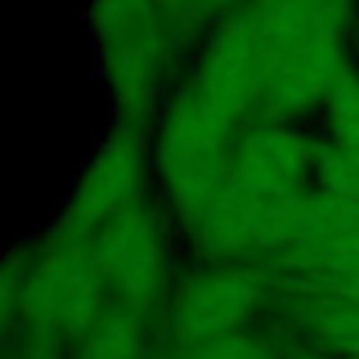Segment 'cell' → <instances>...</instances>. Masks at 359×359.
Masks as SVG:
<instances>
[{
  "label": "cell",
  "instance_id": "1",
  "mask_svg": "<svg viewBox=\"0 0 359 359\" xmlns=\"http://www.w3.org/2000/svg\"><path fill=\"white\" fill-rule=\"evenodd\" d=\"M272 56L244 8L194 53L154 132L151 160L163 194L191 233L222 194L233 151L261 121Z\"/></svg>",
  "mask_w": 359,
  "mask_h": 359
},
{
  "label": "cell",
  "instance_id": "2",
  "mask_svg": "<svg viewBox=\"0 0 359 359\" xmlns=\"http://www.w3.org/2000/svg\"><path fill=\"white\" fill-rule=\"evenodd\" d=\"M87 17L115 121L151 135L196 48L160 0H90Z\"/></svg>",
  "mask_w": 359,
  "mask_h": 359
},
{
  "label": "cell",
  "instance_id": "3",
  "mask_svg": "<svg viewBox=\"0 0 359 359\" xmlns=\"http://www.w3.org/2000/svg\"><path fill=\"white\" fill-rule=\"evenodd\" d=\"M90 238L48 233L8 255L3 269L6 337L31 334L70 348L109 306Z\"/></svg>",
  "mask_w": 359,
  "mask_h": 359
},
{
  "label": "cell",
  "instance_id": "4",
  "mask_svg": "<svg viewBox=\"0 0 359 359\" xmlns=\"http://www.w3.org/2000/svg\"><path fill=\"white\" fill-rule=\"evenodd\" d=\"M109 300L146 320L160 337L171 303L168 238L151 196L121 210L95 236H90Z\"/></svg>",
  "mask_w": 359,
  "mask_h": 359
},
{
  "label": "cell",
  "instance_id": "5",
  "mask_svg": "<svg viewBox=\"0 0 359 359\" xmlns=\"http://www.w3.org/2000/svg\"><path fill=\"white\" fill-rule=\"evenodd\" d=\"M278 275L269 264H205L171 292L163 328L165 351L241 334L272 306Z\"/></svg>",
  "mask_w": 359,
  "mask_h": 359
},
{
  "label": "cell",
  "instance_id": "6",
  "mask_svg": "<svg viewBox=\"0 0 359 359\" xmlns=\"http://www.w3.org/2000/svg\"><path fill=\"white\" fill-rule=\"evenodd\" d=\"M151 168V135L115 121L50 230L73 238L95 236L121 210L149 196Z\"/></svg>",
  "mask_w": 359,
  "mask_h": 359
},
{
  "label": "cell",
  "instance_id": "7",
  "mask_svg": "<svg viewBox=\"0 0 359 359\" xmlns=\"http://www.w3.org/2000/svg\"><path fill=\"white\" fill-rule=\"evenodd\" d=\"M241 8L255 22L275 67L292 50L317 42H348L356 0H247Z\"/></svg>",
  "mask_w": 359,
  "mask_h": 359
},
{
  "label": "cell",
  "instance_id": "8",
  "mask_svg": "<svg viewBox=\"0 0 359 359\" xmlns=\"http://www.w3.org/2000/svg\"><path fill=\"white\" fill-rule=\"evenodd\" d=\"M272 309L280 317L286 334L294 337L306 353L323 359L359 356V306L275 283Z\"/></svg>",
  "mask_w": 359,
  "mask_h": 359
},
{
  "label": "cell",
  "instance_id": "9",
  "mask_svg": "<svg viewBox=\"0 0 359 359\" xmlns=\"http://www.w3.org/2000/svg\"><path fill=\"white\" fill-rule=\"evenodd\" d=\"M280 278L325 283L359 275V213L342 219L314 241L286 250L269 264Z\"/></svg>",
  "mask_w": 359,
  "mask_h": 359
},
{
  "label": "cell",
  "instance_id": "10",
  "mask_svg": "<svg viewBox=\"0 0 359 359\" xmlns=\"http://www.w3.org/2000/svg\"><path fill=\"white\" fill-rule=\"evenodd\" d=\"M154 337L160 334L146 320L109 303L107 311L65 351V359H160L154 356Z\"/></svg>",
  "mask_w": 359,
  "mask_h": 359
},
{
  "label": "cell",
  "instance_id": "11",
  "mask_svg": "<svg viewBox=\"0 0 359 359\" xmlns=\"http://www.w3.org/2000/svg\"><path fill=\"white\" fill-rule=\"evenodd\" d=\"M323 112H325V121H328V135L325 137L359 171V67L353 62L339 76V81H337V87H334Z\"/></svg>",
  "mask_w": 359,
  "mask_h": 359
},
{
  "label": "cell",
  "instance_id": "12",
  "mask_svg": "<svg viewBox=\"0 0 359 359\" xmlns=\"http://www.w3.org/2000/svg\"><path fill=\"white\" fill-rule=\"evenodd\" d=\"M160 3L171 14L177 28L185 34V39L199 50V45L224 20H230L247 0H160Z\"/></svg>",
  "mask_w": 359,
  "mask_h": 359
},
{
  "label": "cell",
  "instance_id": "13",
  "mask_svg": "<svg viewBox=\"0 0 359 359\" xmlns=\"http://www.w3.org/2000/svg\"><path fill=\"white\" fill-rule=\"evenodd\" d=\"M163 359H289V353L258 334L241 331V334L219 337V339L199 342L191 348L165 351Z\"/></svg>",
  "mask_w": 359,
  "mask_h": 359
},
{
  "label": "cell",
  "instance_id": "14",
  "mask_svg": "<svg viewBox=\"0 0 359 359\" xmlns=\"http://www.w3.org/2000/svg\"><path fill=\"white\" fill-rule=\"evenodd\" d=\"M278 275V272H275ZM278 283L294 292H306V294H323L331 300H342V303H353L359 306V275L351 278H337V280H325V283H303V280H289L278 275Z\"/></svg>",
  "mask_w": 359,
  "mask_h": 359
},
{
  "label": "cell",
  "instance_id": "15",
  "mask_svg": "<svg viewBox=\"0 0 359 359\" xmlns=\"http://www.w3.org/2000/svg\"><path fill=\"white\" fill-rule=\"evenodd\" d=\"M6 359H65V348L45 337L31 334H14L8 337V353Z\"/></svg>",
  "mask_w": 359,
  "mask_h": 359
},
{
  "label": "cell",
  "instance_id": "16",
  "mask_svg": "<svg viewBox=\"0 0 359 359\" xmlns=\"http://www.w3.org/2000/svg\"><path fill=\"white\" fill-rule=\"evenodd\" d=\"M292 359V356H289ZM294 359H323V356H314V353H303V356H294Z\"/></svg>",
  "mask_w": 359,
  "mask_h": 359
},
{
  "label": "cell",
  "instance_id": "17",
  "mask_svg": "<svg viewBox=\"0 0 359 359\" xmlns=\"http://www.w3.org/2000/svg\"><path fill=\"white\" fill-rule=\"evenodd\" d=\"M356 359H359V356H356Z\"/></svg>",
  "mask_w": 359,
  "mask_h": 359
},
{
  "label": "cell",
  "instance_id": "18",
  "mask_svg": "<svg viewBox=\"0 0 359 359\" xmlns=\"http://www.w3.org/2000/svg\"><path fill=\"white\" fill-rule=\"evenodd\" d=\"M160 359H163V356H160Z\"/></svg>",
  "mask_w": 359,
  "mask_h": 359
}]
</instances>
